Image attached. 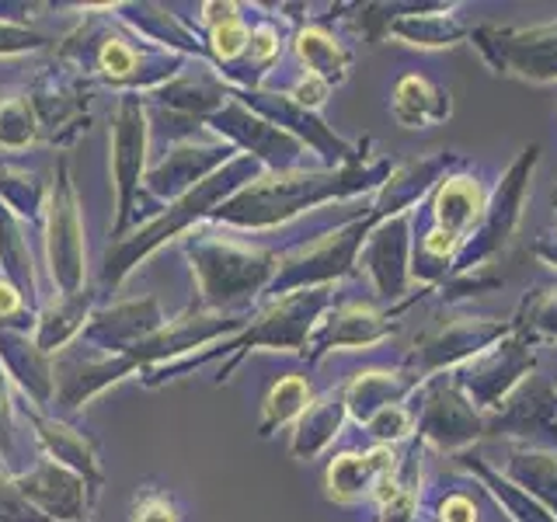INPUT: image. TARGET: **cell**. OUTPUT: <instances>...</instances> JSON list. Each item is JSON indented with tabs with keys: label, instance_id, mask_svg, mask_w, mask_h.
<instances>
[{
	"label": "cell",
	"instance_id": "obj_1",
	"mask_svg": "<svg viewBox=\"0 0 557 522\" xmlns=\"http://www.w3.org/2000/svg\"><path fill=\"white\" fill-rule=\"evenodd\" d=\"M478 46L498 74L557 80V22L536 28H481Z\"/></svg>",
	"mask_w": 557,
	"mask_h": 522
},
{
	"label": "cell",
	"instance_id": "obj_2",
	"mask_svg": "<svg viewBox=\"0 0 557 522\" xmlns=\"http://www.w3.org/2000/svg\"><path fill=\"white\" fill-rule=\"evenodd\" d=\"M391 112L400 126H408V129L435 126V122H443L449 115V91L435 87L425 77H405L394 91Z\"/></svg>",
	"mask_w": 557,
	"mask_h": 522
},
{
	"label": "cell",
	"instance_id": "obj_3",
	"mask_svg": "<svg viewBox=\"0 0 557 522\" xmlns=\"http://www.w3.org/2000/svg\"><path fill=\"white\" fill-rule=\"evenodd\" d=\"M481 213H484V196L474 178H449L432 206L435 226L457 240H463V234L481 220Z\"/></svg>",
	"mask_w": 557,
	"mask_h": 522
},
{
	"label": "cell",
	"instance_id": "obj_4",
	"mask_svg": "<svg viewBox=\"0 0 557 522\" xmlns=\"http://www.w3.org/2000/svg\"><path fill=\"white\" fill-rule=\"evenodd\" d=\"M425 435L440 443H463L470 435H478V414L470 411V405L457 390L443 387L435 390L425 408Z\"/></svg>",
	"mask_w": 557,
	"mask_h": 522
},
{
	"label": "cell",
	"instance_id": "obj_5",
	"mask_svg": "<svg viewBox=\"0 0 557 522\" xmlns=\"http://www.w3.org/2000/svg\"><path fill=\"white\" fill-rule=\"evenodd\" d=\"M387 457H394V452L380 449V452H370V457H338L335 463H331V470H327L331 498L362 495L376 477L391 474V470H394V463H387Z\"/></svg>",
	"mask_w": 557,
	"mask_h": 522
},
{
	"label": "cell",
	"instance_id": "obj_6",
	"mask_svg": "<svg viewBox=\"0 0 557 522\" xmlns=\"http://www.w3.org/2000/svg\"><path fill=\"white\" fill-rule=\"evenodd\" d=\"M405 251H408V240H405V220H394L387 223L383 231L376 234L373 240V275H376V286L387 293V296H397L400 286H405Z\"/></svg>",
	"mask_w": 557,
	"mask_h": 522
},
{
	"label": "cell",
	"instance_id": "obj_7",
	"mask_svg": "<svg viewBox=\"0 0 557 522\" xmlns=\"http://www.w3.org/2000/svg\"><path fill=\"white\" fill-rule=\"evenodd\" d=\"M300 57L310 66L313 77L321 80H345L348 74V52L324 32H304L300 35Z\"/></svg>",
	"mask_w": 557,
	"mask_h": 522
},
{
	"label": "cell",
	"instance_id": "obj_8",
	"mask_svg": "<svg viewBox=\"0 0 557 522\" xmlns=\"http://www.w3.org/2000/svg\"><path fill=\"white\" fill-rule=\"evenodd\" d=\"M394 32L400 39H411L414 46H453L463 35V28L446 14H418L397 22Z\"/></svg>",
	"mask_w": 557,
	"mask_h": 522
},
{
	"label": "cell",
	"instance_id": "obj_9",
	"mask_svg": "<svg viewBox=\"0 0 557 522\" xmlns=\"http://www.w3.org/2000/svg\"><path fill=\"white\" fill-rule=\"evenodd\" d=\"M307 405V387L300 380H283L278 387L272 390V397H269V422H265V428H272L275 422H286V418L293 414V411H300Z\"/></svg>",
	"mask_w": 557,
	"mask_h": 522
},
{
	"label": "cell",
	"instance_id": "obj_10",
	"mask_svg": "<svg viewBox=\"0 0 557 522\" xmlns=\"http://www.w3.org/2000/svg\"><path fill=\"white\" fill-rule=\"evenodd\" d=\"M408 425H411V414L397 405L383 408L370 418V432L376 435V439H400V435L408 432Z\"/></svg>",
	"mask_w": 557,
	"mask_h": 522
},
{
	"label": "cell",
	"instance_id": "obj_11",
	"mask_svg": "<svg viewBox=\"0 0 557 522\" xmlns=\"http://www.w3.org/2000/svg\"><path fill=\"white\" fill-rule=\"evenodd\" d=\"M533 327H544L547 335H557V293H547V296H540V300H536Z\"/></svg>",
	"mask_w": 557,
	"mask_h": 522
},
{
	"label": "cell",
	"instance_id": "obj_12",
	"mask_svg": "<svg viewBox=\"0 0 557 522\" xmlns=\"http://www.w3.org/2000/svg\"><path fill=\"white\" fill-rule=\"evenodd\" d=\"M101 63H104V70H109V74H129L133 63H136V57H133L129 49H122L119 42H112V46H104Z\"/></svg>",
	"mask_w": 557,
	"mask_h": 522
},
{
	"label": "cell",
	"instance_id": "obj_13",
	"mask_svg": "<svg viewBox=\"0 0 557 522\" xmlns=\"http://www.w3.org/2000/svg\"><path fill=\"white\" fill-rule=\"evenodd\" d=\"M136 522H174V512L164 498H150L136 509Z\"/></svg>",
	"mask_w": 557,
	"mask_h": 522
}]
</instances>
